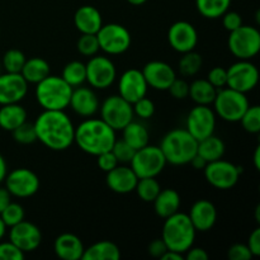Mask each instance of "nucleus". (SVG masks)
<instances>
[{"mask_svg": "<svg viewBox=\"0 0 260 260\" xmlns=\"http://www.w3.org/2000/svg\"><path fill=\"white\" fill-rule=\"evenodd\" d=\"M69 107L73 108L76 114L81 117H93L99 111V99L93 89L85 88V86H76L73 88L70 103Z\"/></svg>", "mask_w": 260, "mask_h": 260, "instance_id": "obj_21", "label": "nucleus"}, {"mask_svg": "<svg viewBox=\"0 0 260 260\" xmlns=\"http://www.w3.org/2000/svg\"><path fill=\"white\" fill-rule=\"evenodd\" d=\"M188 216H189L196 231L206 233L215 226L216 220H217V210L210 201L200 200L192 206Z\"/></svg>", "mask_w": 260, "mask_h": 260, "instance_id": "obj_23", "label": "nucleus"}, {"mask_svg": "<svg viewBox=\"0 0 260 260\" xmlns=\"http://www.w3.org/2000/svg\"><path fill=\"white\" fill-rule=\"evenodd\" d=\"M231 0H196L200 14L207 19H217L229 10Z\"/></svg>", "mask_w": 260, "mask_h": 260, "instance_id": "obj_33", "label": "nucleus"}, {"mask_svg": "<svg viewBox=\"0 0 260 260\" xmlns=\"http://www.w3.org/2000/svg\"><path fill=\"white\" fill-rule=\"evenodd\" d=\"M24 253L12 241L0 243V260H23Z\"/></svg>", "mask_w": 260, "mask_h": 260, "instance_id": "obj_44", "label": "nucleus"}, {"mask_svg": "<svg viewBox=\"0 0 260 260\" xmlns=\"http://www.w3.org/2000/svg\"><path fill=\"white\" fill-rule=\"evenodd\" d=\"M160 259L161 260H183L184 259V255L180 253H177V251L168 250L167 253H165Z\"/></svg>", "mask_w": 260, "mask_h": 260, "instance_id": "obj_55", "label": "nucleus"}, {"mask_svg": "<svg viewBox=\"0 0 260 260\" xmlns=\"http://www.w3.org/2000/svg\"><path fill=\"white\" fill-rule=\"evenodd\" d=\"M189 164L192 165V167L194 168V169L200 170V169H205L206 165H207V161H206V160L203 159L202 156H200V155H198V154H196L194 156H193V159L190 160Z\"/></svg>", "mask_w": 260, "mask_h": 260, "instance_id": "obj_54", "label": "nucleus"}, {"mask_svg": "<svg viewBox=\"0 0 260 260\" xmlns=\"http://www.w3.org/2000/svg\"><path fill=\"white\" fill-rule=\"evenodd\" d=\"M196 233L197 231L189 216L178 211L177 213L165 218L161 239L169 250L184 254L194 244Z\"/></svg>", "mask_w": 260, "mask_h": 260, "instance_id": "obj_3", "label": "nucleus"}, {"mask_svg": "<svg viewBox=\"0 0 260 260\" xmlns=\"http://www.w3.org/2000/svg\"><path fill=\"white\" fill-rule=\"evenodd\" d=\"M84 249L83 241L74 234H61L53 243L55 254L63 260H80L83 258Z\"/></svg>", "mask_w": 260, "mask_h": 260, "instance_id": "obj_25", "label": "nucleus"}, {"mask_svg": "<svg viewBox=\"0 0 260 260\" xmlns=\"http://www.w3.org/2000/svg\"><path fill=\"white\" fill-rule=\"evenodd\" d=\"M135 190L144 202H154L156 196L161 190V187H160V183L157 182L156 178H140L137 180Z\"/></svg>", "mask_w": 260, "mask_h": 260, "instance_id": "obj_35", "label": "nucleus"}, {"mask_svg": "<svg viewBox=\"0 0 260 260\" xmlns=\"http://www.w3.org/2000/svg\"><path fill=\"white\" fill-rule=\"evenodd\" d=\"M20 75L28 84H38L50 75V65L42 57H30L25 60Z\"/></svg>", "mask_w": 260, "mask_h": 260, "instance_id": "obj_29", "label": "nucleus"}, {"mask_svg": "<svg viewBox=\"0 0 260 260\" xmlns=\"http://www.w3.org/2000/svg\"><path fill=\"white\" fill-rule=\"evenodd\" d=\"M27 111L19 103L4 104L0 108V128L12 132L27 121Z\"/></svg>", "mask_w": 260, "mask_h": 260, "instance_id": "obj_27", "label": "nucleus"}, {"mask_svg": "<svg viewBox=\"0 0 260 260\" xmlns=\"http://www.w3.org/2000/svg\"><path fill=\"white\" fill-rule=\"evenodd\" d=\"M217 89L211 85L207 79H197L189 85V96L196 104L210 106L215 101Z\"/></svg>", "mask_w": 260, "mask_h": 260, "instance_id": "obj_31", "label": "nucleus"}, {"mask_svg": "<svg viewBox=\"0 0 260 260\" xmlns=\"http://www.w3.org/2000/svg\"><path fill=\"white\" fill-rule=\"evenodd\" d=\"M123 140L129 145L131 147H134L135 150H139L141 147L149 145V139L150 135L147 131L146 126L140 122L131 121L123 129Z\"/></svg>", "mask_w": 260, "mask_h": 260, "instance_id": "obj_32", "label": "nucleus"}, {"mask_svg": "<svg viewBox=\"0 0 260 260\" xmlns=\"http://www.w3.org/2000/svg\"><path fill=\"white\" fill-rule=\"evenodd\" d=\"M8 174V167H7V161H5L4 157L0 155V183L4 182L5 177Z\"/></svg>", "mask_w": 260, "mask_h": 260, "instance_id": "obj_56", "label": "nucleus"}, {"mask_svg": "<svg viewBox=\"0 0 260 260\" xmlns=\"http://www.w3.org/2000/svg\"><path fill=\"white\" fill-rule=\"evenodd\" d=\"M246 245H248V248L250 249L253 256L260 255V229L259 228H256L255 230L250 234Z\"/></svg>", "mask_w": 260, "mask_h": 260, "instance_id": "obj_51", "label": "nucleus"}, {"mask_svg": "<svg viewBox=\"0 0 260 260\" xmlns=\"http://www.w3.org/2000/svg\"><path fill=\"white\" fill-rule=\"evenodd\" d=\"M205 178L213 188L217 189H231L235 187L240 178L241 168L226 160H216L207 162L205 169Z\"/></svg>", "mask_w": 260, "mask_h": 260, "instance_id": "obj_11", "label": "nucleus"}, {"mask_svg": "<svg viewBox=\"0 0 260 260\" xmlns=\"http://www.w3.org/2000/svg\"><path fill=\"white\" fill-rule=\"evenodd\" d=\"M168 90L172 94L173 98L178 99V101H183V99L189 96V84L184 79L175 78V80L173 81Z\"/></svg>", "mask_w": 260, "mask_h": 260, "instance_id": "obj_46", "label": "nucleus"}, {"mask_svg": "<svg viewBox=\"0 0 260 260\" xmlns=\"http://www.w3.org/2000/svg\"><path fill=\"white\" fill-rule=\"evenodd\" d=\"M121 258V250L114 243L108 240L98 241L84 249L81 260H118Z\"/></svg>", "mask_w": 260, "mask_h": 260, "instance_id": "obj_28", "label": "nucleus"}, {"mask_svg": "<svg viewBox=\"0 0 260 260\" xmlns=\"http://www.w3.org/2000/svg\"><path fill=\"white\" fill-rule=\"evenodd\" d=\"M207 80L216 89L225 88L226 84H228V70L221 68V66H216V68L210 70V73L207 75Z\"/></svg>", "mask_w": 260, "mask_h": 260, "instance_id": "obj_45", "label": "nucleus"}, {"mask_svg": "<svg viewBox=\"0 0 260 260\" xmlns=\"http://www.w3.org/2000/svg\"><path fill=\"white\" fill-rule=\"evenodd\" d=\"M228 256L230 260H250L254 258L250 249L244 244H235L231 246L228 251Z\"/></svg>", "mask_w": 260, "mask_h": 260, "instance_id": "obj_47", "label": "nucleus"}, {"mask_svg": "<svg viewBox=\"0 0 260 260\" xmlns=\"http://www.w3.org/2000/svg\"><path fill=\"white\" fill-rule=\"evenodd\" d=\"M132 109H134V114H136L142 119H147L154 116L155 104L152 103L151 99L144 96V98L139 99V101L132 104Z\"/></svg>", "mask_w": 260, "mask_h": 260, "instance_id": "obj_43", "label": "nucleus"}, {"mask_svg": "<svg viewBox=\"0 0 260 260\" xmlns=\"http://www.w3.org/2000/svg\"><path fill=\"white\" fill-rule=\"evenodd\" d=\"M202 56L194 52V50L183 53V57L179 60V73L183 76H194L202 68Z\"/></svg>", "mask_w": 260, "mask_h": 260, "instance_id": "obj_36", "label": "nucleus"}, {"mask_svg": "<svg viewBox=\"0 0 260 260\" xmlns=\"http://www.w3.org/2000/svg\"><path fill=\"white\" fill-rule=\"evenodd\" d=\"M185 259L188 260H207L208 254L205 249L202 248H189L187 251H185Z\"/></svg>", "mask_w": 260, "mask_h": 260, "instance_id": "obj_52", "label": "nucleus"}, {"mask_svg": "<svg viewBox=\"0 0 260 260\" xmlns=\"http://www.w3.org/2000/svg\"><path fill=\"white\" fill-rule=\"evenodd\" d=\"M241 126L249 134H259L260 132V107L249 106L245 113L240 119Z\"/></svg>", "mask_w": 260, "mask_h": 260, "instance_id": "obj_38", "label": "nucleus"}, {"mask_svg": "<svg viewBox=\"0 0 260 260\" xmlns=\"http://www.w3.org/2000/svg\"><path fill=\"white\" fill-rule=\"evenodd\" d=\"M86 81L91 88L107 89L117 78V69L111 58L106 56H91L85 63Z\"/></svg>", "mask_w": 260, "mask_h": 260, "instance_id": "obj_12", "label": "nucleus"}, {"mask_svg": "<svg viewBox=\"0 0 260 260\" xmlns=\"http://www.w3.org/2000/svg\"><path fill=\"white\" fill-rule=\"evenodd\" d=\"M154 210L159 217L167 218L179 211L180 196L175 189H161L154 200Z\"/></svg>", "mask_w": 260, "mask_h": 260, "instance_id": "obj_26", "label": "nucleus"}, {"mask_svg": "<svg viewBox=\"0 0 260 260\" xmlns=\"http://www.w3.org/2000/svg\"><path fill=\"white\" fill-rule=\"evenodd\" d=\"M37 140L53 151H63L74 142L75 126L63 111H45L35 123Z\"/></svg>", "mask_w": 260, "mask_h": 260, "instance_id": "obj_1", "label": "nucleus"}, {"mask_svg": "<svg viewBox=\"0 0 260 260\" xmlns=\"http://www.w3.org/2000/svg\"><path fill=\"white\" fill-rule=\"evenodd\" d=\"M101 118L114 131H122L131 121H134V109L129 102L124 101L119 94L111 95L101 107Z\"/></svg>", "mask_w": 260, "mask_h": 260, "instance_id": "obj_9", "label": "nucleus"}, {"mask_svg": "<svg viewBox=\"0 0 260 260\" xmlns=\"http://www.w3.org/2000/svg\"><path fill=\"white\" fill-rule=\"evenodd\" d=\"M137 180L139 178L131 167H119V165L107 173L106 178L109 189L118 194H127V193L134 192Z\"/></svg>", "mask_w": 260, "mask_h": 260, "instance_id": "obj_22", "label": "nucleus"}, {"mask_svg": "<svg viewBox=\"0 0 260 260\" xmlns=\"http://www.w3.org/2000/svg\"><path fill=\"white\" fill-rule=\"evenodd\" d=\"M96 157H98V167L106 173L111 172L112 169H114L119 164L118 160L116 159V156H114L112 151L102 152Z\"/></svg>", "mask_w": 260, "mask_h": 260, "instance_id": "obj_48", "label": "nucleus"}, {"mask_svg": "<svg viewBox=\"0 0 260 260\" xmlns=\"http://www.w3.org/2000/svg\"><path fill=\"white\" fill-rule=\"evenodd\" d=\"M76 47H78V51L81 55L88 56V57L96 55L98 51L101 50L96 35H88V33H84L79 37Z\"/></svg>", "mask_w": 260, "mask_h": 260, "instance_id": "obj_41", "label": "nucleus"}, {"mask_svg": "<svg viewBox=\"0 0 260 260\" xmlns=\"http://www.w3.org/2000/svg\"><path fill=\"white\" fill-rule=\"evenodd\" d=\"M9 241L18 246L24 254L30 253L41 245L42 234L35 223L23 220L10 228Z\"/></svg>", "mask_w": 260, "mask_h": 260, "instance_id": "obj_18", "label": "nucleus"}, {"mask_svg": "<svg viewBox=\"0 0 260 260\" xmlns=\"http://www.w3.org/2000/svg\"><path fill=\"white\" fill-rule=\"evenodd\" d=\"M168 250H169V249H168L167 244L164 243L162 239H155V240H152L151 243L149 244V248H147V251H149L150 255H151L152 258L157 259L161 258Z\"/></svg>", "mask_w": 260, "mask_h": 260, "instance_id": "obj_50", "label": "nucleus"}, {"mask_svg": "<svg viewBox=\"0 0 260 260\" xmlns=\"http://www.w3.org/2000/svg\"><path fill=\"white\" fill-rule=\"evenodd\" d=\"M147 89L149 85L145 80L144 74L137 69L126 70L118 80V94L131 104L146 96Z\"/></svg>", "mask_w": 260, "mask_h": 260, "instance_id": "obj_16", "label": "nucleus"}, {"mask_svg": "<svg viewBox=\"0 0 260 260\" xmlns=\"http://www.w3.org/2000/svg\"><path fill=\"white\" fill-rule=\"evenodd\" d=\"M12 135L13 139L22 145H29L37 141V134H36L35 124L29 123L27 121L20 124V126H18L15 129H13Z\"/></svg>", "mask_w": 260, "mask_h": 260, "instance_id": "obj_40", "label": "nucleus"}, {"mask_svg": "<svg viewBox=\"0 0 260 260\" xmlns=\"http://www.w3.org/2000/svg\"><path fill=\"white\" fill-rule=\"evenodd\" d=\"M28 91V83L20 73L0 74V106L19 103Z\"/></svg>", "mask_w": 260, "mask_h": 260, "instance_id": "obj_19", "label": "nucleus"}, {"mask_svg": "<svg viewBox=\"0 0 260 260\" xmlns=\"http://www.w3.org/2000/svg\"><path fill=\"white\" fill-rule=\"evenodd\" d=\"M167 165L164 154L159 146L146 145L136 150L134 157L129 161V167L137 178H156Z\"/></svg>", "mask_w": 260, "mask_h": 260, "instance_id": "obj_7", "label": "nucleus"}, {"mask_svg": "<svg viewBox=\"0 0 260 260\" xmlns=\"http://www.w3.org/2000/svg\"><path fill=\"white\" fill-rule=\"evenodd\" d=\"M99 48L108 55H121L131 46V33L118 23L103 24L96 32Z\"/></svg>", "mask_w": 260, "mask_h": 260, "instance_id": "obj_10", "label": "nucleus"}, {"mask_svg": "<svg viewBox=\"0 0 260 260\" xmlns=\"http://www.w3.org/2000/svg\"><path fill=\"white\" fill-rule=\"evenodd\" d=\"M168 41L177 52L185 53L193 51L198 43V32L194 25L185 20H179L172 24L168 30Z\"/></svg>", "mask_w": 260, "mask_h": 260, "instance_id": "obj_17", "label": "nucleus"}, {"mask_svg": "<svg viewBox=\"0 0 260 260\" xmlns=\"http://www.w3.org/2000/svg\"><path fill=\"white\" fill-rule=\"evenodd\" d=\"M222 24L225 27L226 30L229 32H233V30L238 29L241 24H243V19H241V15L236 12H226L222 15Z\"/></svg>", "mask_w": 260, "mask_h": 260, "instance_id": "obj_49", "label": "nucleus"}, {"mask_svg": "<svg viewBox=\"0 0 260 260\" xmlns=\"http://www.w3.org/2000/svg\"><path fill=\"white\" fill-rule=\"evenodd\" d=\"M254 167L256 170L260 169V146H256L255 152H254Z\"/></svg>", "mask_w": 260, "mask_h": 260, "instance_id": "obj_57", "label": "nucleus"}, {"mask_svg": "<svg viewBox=\"0 0 260 260\" xmlns=\"http://www.w3.org/2000/svg\"><path fill=\"white\" fill-rule=\"evenodd\" d=\"M216 114L210 106H197L190 109L185 122V129L197 141L211 136L215 132Z\"/></svg>", "mask_w": 260, "mask_h": 260, "instance_id": "obj_14", "label": "nucleus"}, {"mask_svg": "<svg viewBox=\"0 0 260 260\" xmlns=\"http://www.w3.org/2000/svg\"><path fill=\"white\" fill-rule=\"evenodd\" d=\"M5 188L18 198H28L35 196L40 189V179L37 174L27 168H19L5 177Z\"/></svg>", "mask_w": 260, "mask_h": 260, "instance_id": "obj_15", "label": "nucleus"}, {"mask_svg": "<svg viewBox=\"0 0 260 260\" xmlns=\"http://www.w3.org/2000/svg\"><path fill=\"white\" fill-rule=\"evenodd\" d=\"M74 24L76 29L84 35H96L101 27L103 25L102 14L93 5H83L79 8L74 14Z\"/></svg>", "mask_w": 260, "mask_h": 260, "instance_id": "obj_24", "label": "nucleus"}, {"mask_svg": "<svg viewBox=\"0 0 260 260\" xmlns=\"http://www.w3.org/2000/svg\"><path fill=\"white\" fill-rule=\"evenodd\" d=\"M229 50L239 60H250L260 51V32L255 27L241 24L230 32Z\"/></svg>", "mask_w": 260, "mask_h": 260, "instance_id": "obj_8", "label": "nucleus"}, {"mask_svg": "<svg viewBox=\"0 0 260 260\" xmlns=\"http://www.w3.org/2000/svg\"><path fill=\"white\" fill-rule=\"evenodd\" d=\"M197 154L202 156L207 162L216 161L218 159H222L223 154H225V144L220 137L211 135V136L198 141Z\"/></svg>", "mask_w": 260, "mask_h": 260, "instance_id": "obj_30", "label": "nucleus"}, {"mask_svg": "<svg viewBox=\"0 0 260 260\" xmlns=\"http://www.w3.org/2000/svg\"><path fill=\"white\" fill-rule=\"evenodd\" d=\"M259 81V70L249 60H239L228 69V84L226 86L241 93L253 90Z\"/></svg>", "mask_w": 260, "mask_h": 260, "instance_id": "obj_13", "label": "nucleus"}, {"mask_svg": "<svg viewBox=\"0 0 260 260\" xmlns=\"http://www.w3.org/2000/svg\"><path fill=\"white\" fill-rule=\"evenodd\" d=\"M10 202H12V194L9 190L7 188H0V213Z\"/></svg>", "mask_w": 260, "mask_h": 260, "instance_id": "obj_53", "label": "nucleus"}, {"mask_svg": "<svg viewBox=\"0 0 260 260\" xmlns=\"http://www.w3.org/2000/svg\"><path fill=\"white\" fill-rule=\"evenodd\" d=\"M167 162L172 165L189 164L197 154L198 141L185 128H175L168 132L160 144Z\"/></svg>", "mask_w": 260, "mask_h": 260, "instance_id": "obj_4", "label": "nucleus"}, {"mask_svg": "<svg viewBox=\"0 0 260 260\" xmlns=\"http://www.w3.org/2000/svg\"><path fill=\"white\" fill-rule=\"evenodd\" d=\"M25 60L27 57L22 51L12 48V50H8L3 56V68L7 73H20Z\"/></svg>", "mask_w": 260, "mask_h": 260, "instance_id": "obj_37", "label": "nucleus"}, {"mask_svg": "<svg viewBox=\"0 0 260 260\" xmlns=\"http://www.w3.org/2000/svg\"><path fill=\"white\" fill-rule=\"evenodd\" d=\"M5 231H7V226L4 225V222H3V220H2V218H0V240H2V239L4 238Z\"/></svg>", "mask_w": 260, "mask_h": 260, "instance_id": "obj_58", "label": "nucleus"}, {"mask_svg": "<svg viewBox=\"0 0 260 260\" xmlns=\"http://www.w3.org/2000/svg\"><path fill=\"white\" fill-rule=\"evenodd\" d=\"M215 112L226 122H240L241 117L248 109L249 99L246 98L245 93L234 90L231 88H221L216 93L215 101Z\"/></svg>", "mask_w": 260, "mask_h": 260, "instance_id": "obj_6", "label": "nucleus"}, {"mask_svg": "<svg viewBox=\"0 0 260 260\" xmlns=\"http://www.w3.org/2000/svg\"><path fill=\"white\" fill-rule=\"evenodd\" d=\"M112 152L116 156V159L118 160V162H122V164H129V161L134 157L136 150L134 147L129 146L123 139L122 140H116V142L112 146Z\"/></svg>", "mask_w": 260, "mask_h": 260, "instance_id": "obj_42", "label": "nucleus"}, {"mask_svg": "<svg viewBox=\"0 0 260 260\" xmlns=\"http://www.w3.org/2000/svg\"><path fill=\"white\" fill-rule=\"evenodd\" d=\"M147 85L155 90H168L177 78V73L164 61H150L142 69Z\"/></svg>", "mask_w": 260, "mask_h": 260, "instance_id": "obj_20", "label": "nucleus"}, {"mask_svg": "<svg viewBox=\"0 0 260 260\" xmlns=\"http://www.w3.org/2000/svg\"><path fill=\"white\" fill-rule=\"evenodd\" d=\"M24 208L19 203L13 202H10L0 213V218L7 228H12V226L19 223L20 221L24 220Z\"/></svg>", "mask_w": 260, "mask_h": 260, "instance_id": "obj_39", "label": "nucleus"}, {"mask_svg": "<svg viewBox=\"0 0 260 260\" xmlns=\"http://www.w3.org/2000/svg\"><path fill=\"white\" fill-rule=\"evenodd\" d=\"M61 78L71 86V88H76V86L83 85L86 81V69L85 63L81 61H70L66 63L62 69V74Z\"/></svg>", "mask_w": 260, "mask_h": 260, "instance_id": "obj_34", "label": "nucleus"}, {"mask_svg": "<svg viewBox=\"0 0 260 260\" xmlns=\"http://www.w3.org/2000/svg\"><path fill=\"white\" fill-rule=\"evenodd\" d=\"M127 2H128L131 5H135V7H139V5L145 4V3H146L147 0H127Z\"/></svg>", "mask_w": 260, "mask_h": 260, "instance_id": "obj_59", "label": "nucleus"}, {"mask_svg": "<svg viewBox=\"0 0 260 260\" xmlns=\"http://www.w3.org/2000/svg\"><path fill=\"white\" fill-rule=\"evenodd\" d=\"M116 140V131L102 118L89 117L75 127L74 142H76L81 151L93 156L111 151Z\"/></svg>", "mask_w": 260, "mask_h": 260, "instance_id": "obj_2", "label": "nucleus"}, {"mask_svg": "<svg viewBox=\"0 0 260 260\" xmlns=\"http://www.w3.org/2000/svg\"><path fill=\"white\" fill-rule=\"evenodd\" d=\"M36 85V98L45 111H65L68 108L73 88L61 76L48 75Z\"/></svg>", "mask_w": 260, "mask_h": 260, "instance_id": "obj_5", "label": "nucleus"}]
</instances>
